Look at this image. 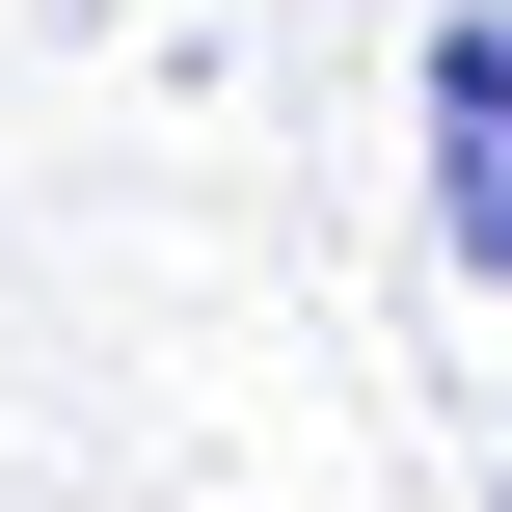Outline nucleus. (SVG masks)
<instances>
[{"mask_svg":"<svg viewBox=\"0 0 512 512\" xmlns=\"http://www.w3.org/2000/svg\"><path fill=\"white\" fill-rule=\"evenodd\" d=\"M432 135H512V0H432Z\"/></svg>","mask_w":512,"mask_h":512,"instance_id":"obj_1","label":"nucleus"},{"mask_svg":"<svg viewBox=\"0 0 512 512\" xmlns=\"http://www.w3.org/2000/svg\"><path fill=\"white\" fill-rule=\"evenodd\" d=\"M432 243H459V270L512 297V135H432Z\"/></svg>","mask_w":512,"mask_h":512,"instance_id":"obj_2","label":"nucleus"}]
</instances>
